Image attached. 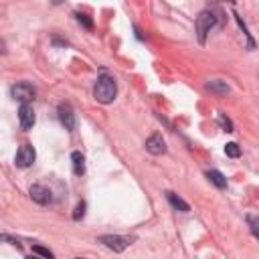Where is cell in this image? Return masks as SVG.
<instances>
[{
  "mask_svg": "<svg viewBox=\"0 0 259 259\" xmlns=\"http://www.w3.org/2000/svg\"><path fill=\"white\" fill-rule=\"evenodd\" d=\"M95 99L99 103H111L117 95V85H115V79L109 77V75H101L95 83Z\"/></svg>",
  "mask_w": 259,
  "mask_h": 259,
  "instance_id": "cell-1",
  "label": "cell"
},
{
  "mask_svg": "<svg viewBox=\"0 0 259 259\" xmlns=\"http://www.w3.org/2000/svg\"><path fill=\"white\" fill-rule=\"evenodd\" d=\"M214 22H217V18H214L212 12L204 10V12L198 14V18H196V32H198V40H200V42H204L206 34H208L210 28L214 26Z\"/></svg>",
  "mask_w": 259,
  "mask_h": 259,
  "instance_id": "cell-2",
  "label": "cell"
},
{
  "mask_svg": "<svg viewBox=\"0 0 259 259\" xmlns=\"http://www.w3.org/2000/svg\"><path fill=\"white\" fill-rule=\"evenodd\" d=\"M10 95H12L14 101H20V105H22V103H28L30 99H34V87H32L30 83H24V81H22V83L12 85Z\"/></svg>",
  "mask_w": 259,
  "mask_h": 259,
  "instance_id": "cell-3",
  "label": "cell"
},
{
  "mask_svg": "<svg viewBox=\"0 0 259 259\" xmlns=\"http://www.w3.org/2000/svg\"><path fill=\"white\" fill-rule=\"evenodd\" d=\"M34 158H36V152H34V148H32L30 144H22V146L18 148V152H16L14 164H16L18 168H28V166H32Z\"/></svg>",
  "mask_w": 259,
  "mask_h": 259,
  "instance_id": "cell-4",
  "label": "cell"
},
{
  "mask_svg": "<svg viewBox=\"0 0 259 259\" xmlns=\"http://www.w3.org/2000/svg\"><path fill=\"white\" fill-rule=\"evenodd\" d=\"M99 243L105 245L107 249L115 251V253H121V251L132 243V239H127V237H119V235H103V237H99Z\"/></svg>",
  "mask_w": 259,
  "mask_h": 259,
  "instance_id": "cell-5",
  "label": "cell"
},
{
  "mask_svg": "<svg viewBox=\"0 0 259 259\" xmlns=\"http://www.w3.org/2000/svg\"><path fill=\"white\" fill-rule=\"evenodd\" d=\"M28 192H30V198H32L34 202H38V204H49V202L53 200L51 190H49L47 186H42V184H32Z\"/></svg>",
  "mask_w": 259,
  "mask_h": 259,
  "instance_id": "cell-6",
  "label": "cell"
},
{
  "mask_svg": "<svg viewBox=\"0 0 259 259\" xmlns=\"http://www.w3.org/2000/svg\"><path fill=\"white\" fill-rule=\"evenodd\" d=\"M146 150H148L150 154H154V156L164 154V152H166V142H164V138H162L160 134H152V136L146 140Z\"/></svg>",
  "mask_w": 259,
  "mask_h": 259,
  "instance_id": "cell-7",
  "label": "cell"
},
{
  "mask_svg": "<svg viewBox=\"0 0 259 259\" xmlns=\"http://www.w3.org/2000/svg\"><path fill=\"white\" fill-rule=\"evenodd\" d=\"M18 117H20V125L22 130H30L34 125V111L28 103H22L20 109H18Z\"/></svg>",
  "mask_w": 259,
  "mask_h": 259,
  "instance_id": "cell-8",
  "label": "cell"
},
{
  "mask_svg": "<svg viewBox=\"0 0 259 259\" xmlns=\"http://www.w3.org/2000/svg\"><path fill=\"white\" fill-rule=\"evenodd\" d=\"M59 119L65 125V130H69V132L75 130V113L69 105H59Z\"/></svg>",
  "mask_w": 259,
  "mask_h": 259,
  "instance_id": "cell-9",
  "label": "cell"
},
{
  "mask_svg": "<svg viewBox=\"0 0 259 259\" xmlns=\"http://www.w3.org/2000/svg\"><path fill=\"white\" fill-rule=\"evenodd\" d=\"M166 198H168V202H170L176 210H180V212H188V210H190L188 202H184L178 194H174V192H170V190H168V192H166Z\"/></svg>",
  "mask_w": 259,
  "mask_h": 259,
  "instance_id": "cell-10",
  "label": "cell"
},
{
  "mask_svg": "<svg viewBox=\"0 0 259 259\" xmlns=\"http://www.w3.org/2000/svg\"><path fill=\"white\" fill-rule=\"evenodd\" d=\"M71 160H73V172L77 176H81L85 172V158H83V154L81 152H73L71 154Z\"/></svg>",
  "mask_w": 259,
  "mask_h": 259,
  "instance_id": "cell-11",
  "label": "cell"
},
{
  "mask_svg": "<svg viewBox=\"0 0 259 259\" xmlns=\"http://www.w3.org/2000/svg\"><path fill=\"white\" fill-rule=\"evenodd\" d=\"M206 178H208L217 188H225V186H227V178H225L219 170H208V172H206Z\"/></svg>",
  "mask_w": 259,
  "mask_h": 259,
  "instance_id": "cell-12",
  "label": "cell"
},
{
  "mask_svg": "<svg viewBox=\"0 0 259 259\" xmlns=\"http://www.w3.org/2000/svg\"><path fill=\"white\" fill-rule=\"evenodd\" d=\"M206 89H210V91H214V93H221V95L229 93V85L223 83V81H208V83H206Z\"/></svg>",
  "mask_w": 259,
  "mask_h": 259,
  "instance_id": "cell-13",
  "label": "cell"
},
{
  "mask_svg": "<svg viewBox=\"0 0 259 259\" xmlns=\"http://www.w3.org/2000/svg\"><path fill=\"white\" fill-rule=\"evenodd\" d=\"M225 154H227L229 158H239V156H241V148H239L235 142H231V144L225 146Z\"/></svg>",
  "mask_w": 259,
  "mask_h": 259,
  "instance_id": "cell-14",
  "label": "cell"
},
{
  "mask_svg": "<svg viewBox=\"0 0 259 259\" xmlns=\"http://www.w3.org/2000/svg\"><path fill=\"white\" fill-rule=\"evenodd\" d=\"M32 253H38V255H42V257H47V259H53V253H51L49 249L40 247V245H34V247H32Z\"/></svg>",
  "mask_w": 259,
  "mask_h": 259,
  "instance_id": "cell-15",
  "label": "cell"
},
{
  "mask_svg": "<svg viewBox=\"0 0 259 259\" xmlns=\"http://www.w3.org/2000/svg\"><path fill=\"white\" fill-rule=\"evenodd\" d=\"M219 123L225 127V132H233V123H231V119H227L223 113H219Z\"/></svg>",
  "mask_w": 259,
  "mask_h": 259,
  "instance_id": "cell-16",
  "label": "cell"
},
{
  "mask_svg": "<svg viewBox=\"0 0 259 259\" xmlns=\"http://www.w3.org/2000/svg\"><path fill=\"white\" fill-rule=\"evenodd\" d=\"M83 214H85V202H79V204L75 206V212H73V219H75V221H79V219H81Z\"/></svg>",
  "mask_w": 259,
  "mask_h": 259,
  "instance_id": "cell-17",
  "label": "cell"
},
{
  "mask_svg": "<svg viewBox=\"0 0 259 259\" xmlns=\"http://www.w3.org/2000/svg\"><path fill=\"white\" fill-rule=\"evenodd\" d=\"M247 221H249V225H251L253 235L257 237V235H259V231H257V217H255V214H249V217H247Z\"/></svg>",
  "mask_w": 259,
  "mask_h": 259,
  "instance_id": "cell-18",
  "label": "cell"
},
{
  "mask_svg": "<svg viewBox=\"0 0 259 259\" xmlns=\"http://www.w3.org/2000/svg\"><path fill=\"white\" fill-rule=\"evenodd\" d=\"M77 20H79V22H83L87 28H91V26H93V22H91V18H89L87 14H77Z\"/></svg>",
  "mask_w": 259,
  "mask_h": 259,
  "instance_id": "cell-19",
  "label": "cell"
},
{
  "mask_svg": "<svg viewBox=\"0 0 259 259\" xmlns=\"http://www.w3.org/2000/svg\"><path fill=\"white\" fill-rule=\"evenodd\" d=\"M6 53V45H4V40L0 38V55H4Z\"/></svg>",
  "mask_w": 259,
  "mask_h": 259,
  "instance_id": "cell-20",
  "label": "cell"
},
{
  "mask_svg": "<svg viewBox=\"0 0 259 259\" xmlns=\"http://www.w3.org/2000/svg\"><path fill=\"white\" fill-rule=\"evenodd\" d=\"M26 259H38V257H34V255H30V257H26Z\"/></svg>",
  "mask_w": 259,
  "mask_h": 259,
  "instance_id": "cell-21",
  "label": "cell"
},
{
  "mask_svg": "<svg viewBox=\"0 0 259 259\" xmlns=\"http://www.w3.org/2000/svg\"><path fill=\"white\" fill-rule=\"evenodd\" d=\"M77 259H79V257H77Z\"/></svg>",
  "mask_w": 259,
  "mask_h": 259,
  "instance_id": "cell-22",
  "label": "cell"
}]
</instances>
